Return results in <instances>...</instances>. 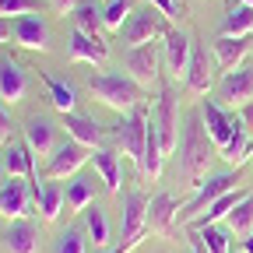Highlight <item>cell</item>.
<instances>
[{"label":"cell","instance_id":"1","mask_svg":"<svg viewBox=\"0 0 253 253\" xmlns=\"http://www.w3.org/2000/svg\"><path fill=\"white\" fill-rule=\"evenodd\" d=\"M214 158V141L204 130V116L201 113H186L183 120V134H179V176L190 190H197L208 179V166Z\"/></svg>","mask_w":253,"mask_h":253},{"label":"cell","instance_id":"2","mask_svg":"<svg viewBox=\"0 0 253 253\" xmlns=\"http://www.w3.org/2000/svg\"><path fill=\"white\" fill-rule=\"evenodd\" d=\"M91 95L99 99L102 106L116 109V113H134L141 106V84L130 74H120V71H102V74H91L88 78Z\"/></svg>","mask_w":253,"mask_h":253},{"label":"cell","instance_id":"3","mask_svg":"<svg viewBox=\"0 0 253 253\" xmlns=\"http://www.w3.org/2000/svg\"><path fill=\"white\" fill-rule=\"evenodd\" d=\"M120 246L116 253H130L141 246V239L148 236V197L141 190H126L123 194V211H120Z\"/></svg>","mask_w":253,"mask_h":253},{"label":"cell","instance_id":"4","mask_svg":"<svg viewBox=\"0 0 253 253\" xmlns=\"http://www.w3.org/2000/svg\"><path fill=\"white\" fill-rule=\"evenodd\" d=\"M166 32H169L166 28V14L148 4V7H134L130 21L120 28V39H123L126 49H134V46H151L158 39H166Z\"/></svg>","mask_w":253,"mask_h":253},{"label":"cell","instance_id":"5","mask_svg":"<svg viewBox=\"0 0 253 253\" xmlns=\"http://www.w3.org/2000/svg\"><path fill=\"white\" fill-rule=\"evenodd\" d=\"M236 183H239V169L236 172H218V176H208L201 186H197V194L190 197L186 204H179V225H190L197 214H204L218 197H225L229 190H236Z\"/></svg>","mask_w":253,"mask_h":253},{"label":"cell","instance_id":"6","mask_svg":"<svg viewBox=\"0 0 253 253\" xmlns=\"http://www.w3.org/2000/svg\"><path fill=\"white\" fill-rule=\"evenodd\" d=\"M148 123H151V116H148L144 106H137L134 113H126V116L116 123V144L123 148V155L130 158L137 169H141L144 144H148Z\"/></svg>","mask_w":253,"mask_h":253},{"label":"cell","instance_id":"7","mask_svg":"<svg viewBox=\"0 0 253 253\" xmlns=\"http://www.w3.org/2000/svg\"><path fill=\"white\" fill-rule=\"evenodd\" d=\"M36 211V186L25 176H7L0 186V218L7 221H21Z\"/></svg>","mask_w":253,"mask_h":253},{"label":"cell","instance_id":"8","mask_svg":"<svg viewBox=\"0 0 253 253\" xmlns=\"http://www.w3.org/2000/svg\"><path fill=\"white\" fill-rule=\"evenodd\" d=\"M155 130H158V141H162V151L172 155L179 148V99L172 88H162V95H158V109L151 116Z\"/></svg>","mask_w":253,"mask_h":253},{"label":"cell","instance_id":"9","mask_svg":"<svg viewBox=\"0 0 253 253\" xmlns=\"http://www.w3.org/2000/svg\"><path fill=\"white\" fill-rule=\"evenodd\" d=\"M218 95H221V106H229L236 113L253 106V67L239 63L236 71H225V78L218 84Z\"/></svg>","mask_w":253,"mask_h":253},{"label":"cell","instance_id":"10","mask_svg":"<svg viewBox=\"0 0 253 253\" xmlns=\"http://www.w3.org/2000/svg\"><path fill=\"white\" fill-rule=\"evenodd\" d=\"M84 162H91L88 148L78 144V141H63V144L46 158V179H71V176H78V169H81Z\"/></svg>","mask_w":253,"mask_h":253},{"label":"cell","instance_id":"11","mask_svg":"<svg viewBox=\"0 0 253 253\" xmlns=\"http://www.w3.org/2000/svg\"><path fill=\"white\" fill-rule=\"evenodd\" d=\"M158 63H162V56H158L155 42L151 46H134V49H126V56H123L126 74H130L141 88H155L158 84Z\"/></svg>","mask_w":253,"mask_h":253},{"label":"cell","instance_id":"12","mask_svg":"<svg viewBox=\"0 0 253 253\" xmlns=\"http://www.w3.org/2000/svg\"><path fill=\"white\" fill-rule=\"evenodd\" d=\"M11 36L21 49H32V53H46L49 49V25L42 14H25V18H14L11 21Z\"/></svg>","mask_w":253,"mask_h":253},{"label":"cell","instance_id":"13","mask_svg":"<svg viewBox=\"0 0 253 253\" xmlns=\"http://www.w3.org/2000/svg\"><path fill=\"white\" fill-rule=\"evenodd\" d=\"M162 60L172 74V81H186V67H190V53H194V42H190L186 32L179 28H169L166 32V42H162Z\"/></svg>","mask_w":253,"mask_h":253},{"label":"cell","instance_id":"14","mask_svg":"<svg viewBox=\"0 0 253 253\" xmlns=\"http://www.w3.org/2000/svg\"><path fill=\"white\" fill-rule=\"evenodd\" d=\"M179 225V204L172 194H155L148 201V232L151 236H172Z\"/></svg>","mask_w":253,"mask_h":253},{"label":"cell","instance_id":"15","mask_svg":"<svg viewBox=\"0 0 253 253\" xmlns=\"http://www.w3.org/2000/svg\"><path fill=\"white\" fill-rule=\"evenodd\" d=\"M67 56L74 60V63H106V56H109V46H106V39L102 36H88V32H81V28H71V49H67Z\"/></svg>","mask_w":253,"mask_h":253},{"label":"cell","instance_id":"16","mask_svg":"<svg viewBox=\"0 0 253 253\" xmlns=\"http://www.w3.org/2000/svg\"><path fill=\"white\" fill-rule=\"evenodd\" d=\"M0 162H4V172H7V176H25V179H32V186L39 190L36 155L28 151V144H18V141L4 144V151H0Z\"/></svg>","mask_w":253,"mask_h":253},{"label":"cell","instance_id":"17","mask_svg":"<svg viewBox=\"0 0 253 253\" xmlns=\"http://www.w3.org/2000/svg\"><path fill=\"white\" fill-rule=\"evenodd\" d=\"M25 144H28V151L32 155H53L60 144H56V126H53V120L49 116H32L28 123H25Z\"/></svg>","mask_w":253,"mask_h":253},{"label":"cell","instance_id":"18","mask_svg":"<svg viewBox=\"0 0 253 253\" xmlns=\"http://www.w3.org/2000/svg\"><path fill=\"white\" fill-rule=\"evenodd\" d=\"M25 91H28V71L21 67L18 60L4 56V60H0V99L14 106V102L25 99Z\"/></svg>","mask_w":253,"mask_h":253},{"label":"cell","instance_id":"19","mask_svg":"<svg viewBox=\"0 0 253 253\" xmlns=\"http://www.w3.org/2000/svg\"><path fill=\"white\" fill-rule=\"evenodd\" d=\"M201 116H204V130L214 141V148H225L229 137H232V130H236V116H229L218 102H204L201 106Z\"/></svg>","mask_w":253,"mask_h":253},{"label":"cell","instance_id":"20","mask_svg":"<svg viewBox=\"0 0 253 253\" xmlns=\"http://www.w3.org/2000/svg\"><path fill=\"white\" fill-rule=\"evenodd\" d=\"M91 166H95V172L102 176V183H106L109 194H120V183H123V162H120V151H113V148H95Z\"/></svg>","mask_w":253,"mask_h":253},{"label":"cell","instance_id":"21","mask_svg":"<svg viewBox=\"0 0 253 253\" xmlns=\"http://www.w3.org/2000/svg\"><path fill=\"white\" fill-rule=\"evenodd\" d=\"M250 49H253L250 36H243V39L218 36V39H214V60H218V67H221V71H236L239 63L246 60V53H250Z\"/></svg>","mask_w":253,"mask_h":253},{"label":"cell","instance_id":"22","mask_svg":"<svg viewBox=\"0 0 253 253\" xmlns=\"http://www.w3.org/2000/svg\"><path fill=\"white\" fill-rule=\"evenodd\" d=\"M0 239H4V250L7 253H36L39 250V232H36V225H32L28 218L11 221L7 232L0 236Z\"/></svg>","mask_w":253,"mask_h":253},{"label":"cell","instance_id":"23","mask_svg":"<svg viewBox=\"0 0 253 253\" xmlns=\"http://www.w3.org/2000/svg\"><path fill=\"white\" fill-rule=\"evenodd\" d=\"M63 126H67V137L84 144V148H99L102 144V126L88 120V116H78V113H63Z\"/></svg>","mask_w":253,"mask_h":253},{"label":"cell","instance_id":"24","mask_svg":"<svg viewBox=\"0 0 253 253\" xmlns=\"http://www.w3.org/2000/svg\"><path fill=\"white\" fill-rule=\"evenodd\" d=\"M218 155L225 158L229 166H236V169H239V166L246 162V158L253 155V130H246L239 116H236V130H232L229 144H225V148H218Z\"/></svg>","mask_w":253,"mask_h":253},{"label":"cell","instance_id":"25","mask_svg":"<svg viewBox=\"0 0 253 253\" xmlns=\"http://www.w3.org/2000/svg\"><path fill=\"white\" fill-rule=\"evenodd\" d=\"M186 91L194 95H208L211 88V67H208V49L194 46V53H190V67H186V81H183Z\"/></svg>","mask_w":253,"mask_h":253},{"label":"cell","instance_id":"26","mask_svg":"<svg viewBox=\"0 0 253 253\" xmlns=\"http://www.w3.org/2000/svg\"><path fill=\"white\" fill-rule=\"evenodd\" d=\"M246 194H250V190H229V194H225V197H218V201H214V204H211L204 214H197V218L190 221L186 229H194V232H197V229L214 225V221H225V218H229V211H232V208H236V204H239Z\"/></svg>","mask_w":253,"mask_h":253},{"label":"cell","instance_id":"27","mask_svg":"<svg viewBox=\"0 0 253 253\" xmlns=\"http://www.w3.org/2000/svg\"><path fill=\"white\" fill-rule=\"evenodd\" d=\"M36 208L42 211V221H56L60 218V211L67 208V190H63L60 183H39V190H36Z\"/></svg>","mask_w":253,"mask_h":253},{"label":"cell","instance_id":"28","mask_svg":"<svg viewBox=\"0 0 253 253\" xmlns=\"http://www.w3.org/2000/svg\"><path fill=\"white\" fill-rule=\"evenodd\" d=\"M39 78H42V84H46V91H49V102H53L60 113H74V109H78V88H74V84L60 81V78H53V74H46V71H39Z\"/></svg>","mask_w":253,"mask_h":253},{"label":"cell","instance_id":"29","mask_svg":"<svg viewBox=\"0 0 253 253\" xmlns=\"http://www.w3.org/2000/svg\"><path fill=\"white\" fill-rule=\"evenodd\" d=\"M84 236L91 239L95 250H106L109 246V218L102 208H88L84 211Z\"/></svg>","mask_w":253,"mask_h":253},{"label":"cell","instance_id":"30","mask_svg":"<svg viewBox=\"0 0 253 253\" xmlns=\"http://www.w3.org/2000/svg\"><path fill=\"white\" fill-rule=\"evenodd\" d=\"M250 32H253V7L250 4H236L225 14V21H221V36L243 39V36H250Z\"/></svg>","mask_w":253,"mask_h":253},{"label":"cell","instance_id":"31","mask_svg":"<svg viewBox=\"0 0 253 253\" xmlns=\"http://www.w3.org/2000/svg\"><path fill=\"white\" fill-rule=\"evenodd\" d=\"M225 229L236 232V236H250V232H253V194H246V197L229 211Z\"/></svg>","mask_w":253,"mask_h":253},{"label":"cell","instance_id":"32","mask_svg":"<svg viewBox=\"0 0 253 253\" xmlns=\"http://www.w3.org/2000/svg\"><path fill=\"white\" fill-rule=\"evenodd\" d=\"M91 201H95L91 183L81 179V176H71V179H67V211H88Z\"/></svg>","mask_w":253,"mask_h":253},{"label":"cell","instance_id":"33","mask_svg":"<svg viewBox=\"0 0 253 253\" xmlns=\"http://www.w3.org/2000/svg\"><path fill=\"white\" fill-rule=\"evenodd\" d=\"M134 14V0H106V7H102V25L109 32H120L126 21H130Z\"/></svg>","mask_w":253,"mask_h":253},{"label":"cell","instance_id":"34","mask_svg":"<svg viewBox=\"0 0 253 253\" xmlns=\"http://www.w3.org/2000/svg\"><path fill=\"white\" fill-rule=\"evenodd\" d=\"M71 18H74V28H81V32H88V36H102V11L95 7V4H78L74 11H71Z\"/></svg>","mask_w":253,"mask_h":253},{"label":"cell","instance_id":"35","mask_svg":"<svg viewBox=\"0 0 253 253\" xmlns=\"http://www.w3.org/2000/svg\"><path fill=\"white\" fill-rule=\"evenodd\" d=\"M229 229L221 225H208V229H197V243L208 250V253H229Z\"/></svg>","mask_w":253,"mask_h":253},{"label":"cell","instance_id":"36","mask_svg":"<svg viewBox=\"0 0 253 253\" xmlns=\"http://www.w3.org/2000/svg\"><path fill=\"white\" fill-rule=\"evenodd\" d=\"M88 243H91V239H84L81 229H67V232H60L53 253H88Z\"/></svg>","mask_w":253,"mask_h":253},{"label":"cell","instance_id":"37","mask_svg":"<svg viewBox=\"0 0 253 253\" xmlns=\"http://www.w3.org/2000/svg\"><path fill=\"white\" fill-rule=\"evenodd\" d=\"M25 14H39V0H0V18H25Z\"/></svg>","mask_w":253,"mask_h":253},{"label":"cell","instance_id":"38","mask_svg":"<svg viewBox=\"0 0 253 253\" xmlns=\"http://www.w3.org/2000/svg\"><path fill=\"white\" fill-rule=\"evenodd\" d=\"M148 4L162 11L169 25H179V21L186 18V4H183V0H148Z\"/></svg>","mask_w":253,"mask_h":253},{"label":"cell","instance_id":"39","mask_svg":"<svg viewBox=\"0 0 253 253\" xmlns=\"http://www.w3.org/2000/svg\"><path fill=\"white\" fill-rule=\"evenodd\" d=\"M11 134H14V123H11V113L4 109V99H0V144H11Z\"/></svg>","mask_w":253,"mask_h":253},{"label":"cell","instance_id":"40","mask_svg":"<svg viewBox=\"0 0 253 253\" xmlns=\"http://www.w3.org/2000/svg\"><path fill=\"white\" fill-rule=\"evenodd\" d=\"M49 4H53V11H56V14H63V18H67V14L78 7V0H49Z\"/></svg>","mask_w":253,"mask_h":253},{"label":"cell","instance_id":"41","mask_svg":"<svg viewBox=\"0 0 253 253\" xmlns=\"http://www.w3.org/2000/svg\"><path fill=\"white\" fill-rule=\"evenodd\" d=\"M7 39H11V21H7V18H0V46H4Z\"/></svg>","mask_w":253,"mask_h":253},{"label":"cell","instance_id":"42","mask_svg":"<svg viewBox=\"0 0 253 253\" xmlns=\"http://www.w3.org/2000/svg\"><path fill=\"white\" fill-rule=\"evenodd\" d=\"M243 253H253V232H250V236L243 239Z\"/></svg>","mask_w":253,"mask_h":253},{"label":"cell","instance_id":"43","mask_svg":"<svg viewBox=\"0 0 253 253\" xmlns=\"http://www.w3.org/2000/svg\"><path fill=\"white\" fill-rule=\"evenodd\" d=\"M4 179H7V172H4V162H0V186H4Z\"/></svg>","mask_w":253,"mask_h":253},{"label":"cell","instance_id":"44","mask_svg":"<svg viewBox=\"0 0 253 253\" xmlns=\"http://www.w3.org/2000/svg\"><path fill=\"white\" fill-rule=\"evenodd\" d=\"M194 253H208V250H204V246H201V243H197V246H194Z\"/></svg>","mask_w":253,"mask_h":253},{"label":"cell","instance_id":"45","mask_svg":"<svg viewBox=\"0 0 253 253\" xmlns=\"http://www.w3.org/2000/svg\"><path fill=\"white\" fill-rule=\"evenodd\" d=\"M239 4H250V7H253V0H239Z\"/></svg>","mask_w":253,"mask_h":253},{"label":"cell","instance_id":"46","mask_svg":"<svg viewBox=\"0 0 253 253\" xmlns=\"http://www.w3.org/2000/svg\"><path fill=\"white\" fill-rule=\"evenodd\" d=\"M99 253H116V250H99Z\"/></svg>","mask_w":253,"mask_h":253}]
</instances>
